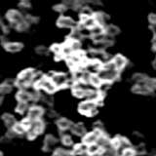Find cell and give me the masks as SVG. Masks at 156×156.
Returning a JSON list of instances; mask_svg holds the SVG:
<instances>
[{"mask_svg": "<svg viewBox=\"0 0 156 156\" xmlns=\"http://www.w3.org/2000/svg\"><path fill=\"white\" fill-rule=\"evenodd\" d=\"M35 72L31 68H28V69H24L19 74L17 80H16V85L21 88L22 90H23L24 88L28 87L29 85L33 82V77Z\"/></svg>", "mask_w": 156, "mask_h": 156, "instance_id": "obj_1", "label": "cell"}, {"mask_svg": "<svg viewBox=\"0 0 156 156\" xmlns=\"http://www.w3.org/2000/svg\"><path fill=\"white\" fill-rule=\"evenodd\" d=\"M97 104L95 101H82L81 104L78 106V110H79L80 113L88 115V116H94L97 114Z\"/></svg>", "mask_w": 156, "mask_h": 156, "instance_id": "obj_2", "label": "cell"}, {"mask_svg": "<svg viewBox=\"0 0 156 156\" xmlns=\"http://www.w3.org/2000/svg\"><path fill=\"white\" fill-rule=\"evenodd\" d=\"M97 75L100 77V79L102 82L111 83L118 78L119 71L117 69H104V68H101V70L97 73Z\"/></svg>", "mask_w": 156, "mask_h": 156, "instance_id": "obj_3", "label": "cell"}, {"mask_svg": "<svg viewBox=\"0 0 156 156\" xmlns=\"http://www.w3.org/2000/svg\"><path fill=\"white\" fill-rule=\"evenodd\" d=\"M34 85H35V88H40V89L45 90L47 93H49V94L54 93L57 90V88L53 84V82L51 81L50 78L45 77V76H44L40 81L35 83Z\"/></svg>", "mask_w": 156, "mask_h": 156, "instance_id": "obj_4", "label": "cell"}, {"mask_svg": "<svg viewBox=\"0 0 156 156\" xmlns=\"http://www.w3.org/2000/svg\"><path fill=\"white\" fill-rule=\"evenodd\" d=\"M51 81L53 82V84L55 85L56 88H62L66 87L68 83V78L66 74L63 73H52V75L50 77Z\"/></svg>", "mask_w": 156, "mask_h": 156, "instance_id": "obj_5", "label": "cell"}, {"mask_svg": "<svg viewBox=\"0 0 156 156\" xmlns=\"http://www.w3.org/2000/svg\"><path fill=\"white\" fill-rule=\"evenodd\" d=\"M58 27H62V28H76L77 27V23L75 21L69 17H66V16H61L58 19L57 21Z\"/></svg>", "mask_w": 156, "mask_h": 156, "instance_id": "obj_6", "label": "cell"}, {"mask_svg": "<svg viewBox=\"0 0 156 156\" xmlns=\"http://www.w3.org/2000/svg\"><path fill=\"white\" fill-rule=\"evenodd\" d=\"M6 18L10 23L14 24V27L23 21V17L22 16V14L17 10H9L6 14Z\"/></svg>", "mask_w": 156, "mask_h": 156, "instance_id": "obj_7", "label": "cell"}, {"mask_svg": "<svg viewBox=\"0 0 156 156\" xmlns=\"http://www.w3.org/2000/svg\"><path fill=\"white\" fill-rule=\"evenodd\" d=\"M44 114V109L41 106H32L28 109V116L27 118L31 121L40 120L41 116Z\"/></svg>", "mask_w": 156, "mask_h": 156, "instance_id": "obj_8", "label": "cell"}, {"mask_svg": "<svg viewBox=\"0 0 156 156\" xmlns=\"http://www.w3.org/2000/svg\"><path fill=\"white\" fill-rule=\"evenodd\" d=\"M102 133L99 131H93L91 133H88L84 136V139H83V144H85L86 145H90V144H94L97 143L98 139L100 138V136Z\"/></svg>", "mask_w": 156, "mask_h": 156, "instance_id": "obj_9", "label": "cell"}, {"mask_svg": "<svg viewBox=\"0 0 156 156\" xmlns=\"http://www.w3.org/2000/svg\"><path fill=\"white\" fill-rule=\"evenodd\" d=\"M94 17L97 26H100L101 27H106V23L108 22L109 20V16L107 14L104 13V12H97L93 15Z\"/></svg>", "mask_w": 156, "mask_h": 156, "instance_id": "obj_10", "label": "cell"}, {"mask_svg": "<svg viewBox=\"0 0 156 156\" xmlns=\"http://www.w3.org/2000/svg\"><path fill=\"white\" fill-rule=\"evenodd\" d=\"M44 128H45V125H44L43 121L36 120V121H32L31 122V125L27 129V131L33 132L34 134L39 135V134H41L42 132L44 131Z\"/></svg>", "mask_w": 156, "mask_h": 156, "instance_id": "obj_11", "label": "cell"}, {"mask_svg": "<svg viewBox=\"0 0 156 156\" xmlns=\"http://www.w3.org/2000/svg\"><path fill=\"white\" fill-rule=\"evenodd\" d=\"M112 62L114 63V66L116 67V69L117 70H121V69H123V68L126 66L127 65V60H126V58L123 57L122 55H116L113 58H112Z\"/></svg>", "mask_w": 156, "mask_h": 156, "instance_id": "obj_12", "label": "cell"}, {"mask_svg": "<svg viewBox=\"0 0 156 156\" xmlns=\"http://www.w3.org/2000/svg\"><path fill=\"white\" fill-rule=\"evenodd\" d=\"M57 139L53 135H48L46 136L45 140H44V146L43 148L45 151H50L54 146L57 144Z\"/></svg>", "mask_w": 156, "mask_h": 156, "instance_id": "obj_13", "label": "cell"}, {"mask_svg": "<svg viewBox=\"0 0 156 156\" xmlns=\"http://www.w3.org/2000/svg\"><path fill=\"white\" fill-rule=\"evenodd\" d=\"M4 47L6 49V51L10 53H17L22 50L23 45L20 42H8V43H5Z\"/></svg>", "mask_w": 156, "mask_h": 156, "instance_id": "obj_14", "label": "cell"}, {"mask_svg": "<svg viewBox=\"0 0 156 156\" xmlns=\"http://www.w3.org/2000/svg\"><path fill=\"white\" fill-rule=\"evenodd\" d=\"M132 91H133L135 94H140V95H150L152 91L149 90L147 87L144 84H136L132 88Z\"/></svg>", "mask_w": 156, "mask_h": 156, "instance_id": "obj_15", "label": "cell"}, {"mask_svg": "<svg viewBox=\"0 0 156 156\" xmlns=\"http://www.w3.org/2000/svg\"><path fill=\"white\" fill-rule=\"evenodd\" d=\"M81 23H82V26L84 28L87 29H92L94 27L97 26L96 21L94 17H85V16H81Z\"/></svg>", "mask_w": 156, "mask_h": 156, "instance_id": "obj_16", "label": "cell"}, {"mask_svg": "<svg viewBox=\"0 0 156 156\" xmlns=\"http://www.w3.org/2000/svg\"><path fill=\"white\" fill-rule=\"evenodd\" d=\"M2 120L4 122V124L6 127H8L9 129H13L14 126L17 124V121L15 119V117L10 114V113H5L2 116Z\"/></svg>", "mask_w": 156, "mask_h": 156, "instance_id": "obj_17", "label": "cell"}, {"mask_svg": "<svg viewBox=\"0 0 156 156\" xmlns=\"http://www.w3.org/2000/svg\"><path fill=\"white\" fill-rule=\"evenodd\" d=\"M71 132L75 136H85L86 135V128L85 126L82 123H76V124H72L71 126Z\"/></svg>", "mask_w": 156, "mask_h": 156, "instance_id": "obj_18", "label": "cell"}, {"mask_svg": "<svg viewBox=\"0 0 156 156\" xmlns=\"http://www.w3.org/2000/svg\"><path fill=\"white\" fill-rule=\"evenodd\" d=\"M17 99L20 102H27V104H28V101H31V96L26 89H23L18 92Z\"/></svg>", "mask_w": 156, "mask_h": 156, "instance_id": "obj_19", "label": "cell"}, {"mask_svg": "<svg viewBox=\"0 0 156 156\" xmlns=\"http://www.w3.org/2000/svg\"><path fill=\"white\" fill-rule=\"evenodd\" d=\"M105 35L108 36V37H113L115 35H117L119 32H120V29L118 27L114 26V24H108L105 27Z\"/></svg>", "mask_w": 156, "mask_h": 156, "instance_id": "obj_20", "label": "cell"}, {"mask_svg": "<svg viewBox=\"0 0 156 156\" xmlns=\"http://www.w3.org/2000/svg\"><path fill=\"white\" fill-rule=\"evenodd\" d=\"M57 125H58V127L61 130L66 131L67 129H70L71 128L72 123H71L70 120H68L67 118H65V117H62V118H60V119L57 121Z\"/></svg>", "mask_w": 156, "mask_h": 156, "instance_id": "obj_21", "label": "cell"}, {"mask_svg": "<svg viewBox=\"0 0 156 156\" xmlns=\"http://www.w3.org/2000/svg\"><path fill=\"white\" fill-rule=\"evenodd\" d=\"M87 148H88V145H86L85 144H76L74 147L72 148L71 154L72 155H82L87 152Z\"/></svg>", "mask_w": 156, "mask_h": 156, "instance_id": "obj_22", "label": "cell"}, {"mask_svg": "<svg viewBox=\"0 0 156 156\" xmlns=\"http://www.w3.org/2000/svg\"><path fill=\"white\" fill-rule=\"evenodd\" d=\"M102 149L100 147L99 145L97 144H90L88 145V148H87V153L90 154V155H96L98 153L101 152Z\"/></svg>", "mask_w": 156, "mask_h": 156, "instance_id": "obj_23", "label": "cell"}, {"mask_svg": "<svg viewBox=\"0 0 156 156\" xmlns=\"http://www.w3.org/2000/svg\"><path fill=\"white\" fill-rule=\"evenodd\" d=\"M147 78V75H145L144 73H136L133 75V80L136 84H144Z\"/></svg>", "mask_w": 156, "mask_h": 156, "instance_id": "obj_24", "label": "cell"}, {"mask_svg": "<svg viewBox=\"0 0 156 156\" xmlns=\"http://www.w3.org/2000/svg\"><path fill=\"white\" fill-rule=\"evenodd\" d=\"M67 43L69 44L72 53H76V52L81 51V43H80V41H75V40H71V39H69V40L67 41Z\"/></svg>", "mask_w": 156, "mask_h": 156, "instance_id": "obj_25", "label": "cell"}, {"mask_svg": "<svg viewBox=\"0 0 156 156\" xmlns=\"http://www.w3.org/2000/svg\"><path fill=\"white\" fill-rule=\"evenodd\" d=\"M82 33L80 28H73V30L71 31L70 34V39L71 40H75V41H80V39L82 38Z\"/></svg>", "mask_w": 156, "mask_h": 156, "instance_id": "obj_26", "label": "cell"}, {"mask_svg": "<svg viewBox=\"0 0 156 156\" xmlns=\"http://www.w3.org/2000/svg\"><path fill=\"white\" fill-rule=\"evenodd\" d=\"M12 91V86L7 84L6 82L2 83V84H0V95L3 96V95H6V94H9L10 92Z\"/></svg>", "mask_w": 156, "mask_h": 156, "instance_id": "obj_27", "label": "cell"}, {"mask_svg": "<svg viewBox=\"0 0 156 156\" xmlns=\"http://www.w3.org/2000/svg\"><path fill=\"white\" fill-rule=\"evenodd\" d=\"M144 84L148 88L149 90L153 91V90H156V78H147V79L145 80V82Z\"/></svg>", "mask_w": 156, "mask_h": 156, "instance_id": "obj_28", "label": "cell"}, {"mask_svg": "<svg viewBox=\"0 0 156 156\" xmlns=\"http://www.w3.org/2000/svg\"><path fill=\"white\" fill-rule=\"evenodd\" d=\"M89 83H90V84H92L93 86H95V87H101L102 81L100 79V77L98 76L97 74H92Z\"/></svg>", "mask_w": 156, "mask_h": 156, "instance_id": "obj_29", "label": "cell"}, {"mask_svg": "<svg viewBox=\"0 0 156 156\" xmlns=\"http://www.w3.org/2000/svg\"><path fill=\"white\" fill-rule=\"evenodd\" d=\"M13 130L15 131V133H16L17 135H22V134L26 133V132H27V129L23 126L22 123H17L16 125L14 126Z\"/></svg>", "mask_w": 156, "mask_h": 156, "instance_id": "obj_30", "label": "cell"}, {"mask_svg": "<svg viewBox=\"0 0 156 156\" xmlns=\"http://www.w3.org/2000/svg\"><path fill=\"white\" fill-rule=\"evenodd\" d=\"M15 27H16L18 30H20V31H26V30H27V29H28L29 24L26 21H24V19H23V21H22L20 23L16 24Z\"/></svg>", "mask_w": 156, "mask_h": 156, "instance_id": "obj_31", "label": "cell"}, {"mask_svg": "<svg viewBox=\"0 0 156 156\" xmlns=\"http://www.w3.org/2000/svg\"><path fill=\"white\" fill-rule=\"evenodd\" d=\"M16 109L19 113H23V112H26L28 109V104H27V102H20L19 101Z\"/></svg>", "mask_w": 156, "mask_h": 156, "instance_id": "obj_32", "label": "cell"}, {"mask_svg": "<svg viewBox=\"0 0 156 156\" xmlns=\"http://www.w3.org/2000/svg\"><path fill=\"white\" fill-rule=\"evenodd\" d=\"M35 52L38 55H47L49 52V49L44 45H39L35 48Z\"/></svg>", "mask_w": 156, "mask_h": 156, "instance_id": "obj_33", "label": "cell"}, {"mask_svg": "<svg viewBox=\"0 0 156 156\" xmlns=\"http://www.w3.org/2000/svg\"><path fill=\"white\" fill-rule=\"evenodd\" d=\"M62 143L63 145H66V146H70L73 144V140H72V138L70 136L65 135V136H62Z\"/></svg>", "mask_w": 156, "mask_h": 156, "instance_id": "obj_34", "label": "cell"}, {"mask_svg": "<svg viewBox=\"0 0 156 156\" xmlns=\"http://www.w3.org/2000/svg\"><path fill=\"white\" fill-rule=\"evenodd\" d=\"M55 153H57L58 156H71V152H69L68 150L66 149H63V148H61V147H58L56 149L55 151Z\"/></svg>", "mask_w": 156, "mask_h": 156, "instance_id": "obj_35", "label": "cell"}, {"mask_svg": "<svg viewBox=\"0 0 156 156\" xmlns=\"http://www.w3.org/2000/svg\"><path fill=\"white\" fill-rule=\"evenodd\" d=\"M134 151H135V153L136 154H144L145 153V146L144 144H139V145H136L135 148H133Z\"/></svg>", "mask_w": 156, "mask_h": 156, "instance_id": "obj_36", "label": "cell"}, {"mask_svg": "<svg viewBox=\"0 0 156 156\" xmlns=\"http://www.w3.org/2000/svg\"><path fill=\"white\" fill-rule=\"evenodd\" d=\"M66 9H67V8H66L62 3V4L55 5V6H54V10H55L56 12L61 13V14H62L63 12H66Z\"/></svg>", "mask_w": 156, "mask_h": 156, "instance_id": "obj_37", "label": "cell"}, {"mask_svg": "<svg viewBox=\"0 0 156 156\" xmlns=\"http://www.w3.org/2000/svg\"><path fill=\"white\" fill-rule=\"evenodd\" d=\"M52 52L55 53V55H58V54H62V45L60 44H53L51 47Z\"/></svg>", "mask_w": 156, "mask_h": 156, "instance_id": "obj_38", "label": "cell"}, {"mask_svg": "<svg viewBox=\"0 0 156 156\" xmlns=\"http://www.w3.org/2000/svg\"><path fill=\"white\" fill-rule=\"evenodd\" d=\"M86 90H83V89H78V90H72L73 92V95H74L75 97L77 98H83L85 97V93H86Z\"/></svg>", "mask_w": 156, "mask_h": 156, "instance_id": "obj_39", "label": "cell"}, {"mask_svg": "<svg viewBox=\"0 0 156 156\" xmlns=\"http://www.w3.org/2000/svg\"><path fill=\"white\" fill-rule=\"evenodd\" d=\"M136 153L133 148H128V149H125L121 152L120 156H135Z\"/></svg>", "mask_w": 156, "mask_h": 156, "instance_id": "obj_40", "label": "cell"}, {"mask_svg": "<svg viewBox=\"0 0 156 156\" xmlns=\"http://www.w3.org/2000/svg\"><path fill=\"white\" fill-rule=\"evenodd\" d=\"M19 6L22 9H29L31 6V4L29 1H27V0H23V1H21V3L19 4Z\"/></svg>", "mask_w": 156, "mask_h": 156, "instance_id": "obj_41", "label": "cell"}, {"mask_svg": "<svg viewBox=\"0 0 156 156\" xmlns=\"http://www.w3.org/2000/svg\"><path fill=\"white\" fill-rule=\"evenodd\" d=\"M148 22L151 26H156V14L151 13L148 15Z\"/></svg>", "mask_w": 156, "mask_h": 156, "instance_id": "obj_42", "label": "cell"}, {"mask_svg": "<svg viewBox=\"0 0 156 156\" xmlns=\"http://www.w3.org/2000/svg\"><path fill=\"white\" fill-rule=\"evenodd\" d=\"M94 128H95V131H99L101 133H102V131H104V124H102L101 122L98 121L94 124Z\"/></svg>", "mask_w": 156, "mask_h": 156, "instance_id": "obj_43", "label": "cell"}, {"mask_svg": "<svg viewBox=\"0 0 156 156\" xmlns=\"http://www.w3.org/2000/svg\"><path fill=\"white\" fill-rule=\"evenodd\" d=\"M18 135L15 133V131L13 129H9V131L7 132V134H6V136L9 139V140H12L14 138H16Z\"/></svg>", "mask_w": 156, "mask_h": 156, "instance_id": "obj_44", "label": "cell"}, {"mask_svg": "<svg viewBox=\"0 0 156 156\" xmlns=\"http://www.w3.org/2000/svg\"><path fill=\"white\" fill-rule=\"evenodd\" d=\"M153 45H154V48L156 49V33L154 34V36H153Z\"/></svg>", "mask_w": 156, "mask_h": 156, "instance_id": "obj_45", "label": "cell"}, {"mask_svg": "<svg viewBox=\"0 0 156 156\" xmlns=\"http://www.w3.org/2000/svg\"><path fill=\"white\" fill-rule=\"evenodd\" d=\"M4 26H3V21H2V19L1 17H0V29H3Z\"/></svg>", "mask_w": 156, "mask_h": 156, "instance_id": "obj_46", "label": "cell"}, {"mask_svg": "<svg viewBox=\"0 0 156 156\" xmlns=\"http://www.w3.org/2000/svg\"><path fill=\"white\" fill-rule=\"evenodd\" d=\"M152 66H153V68H155V69H156V60L153 61V62H152Z\"/></svg>", "mask_w": 156, "mask_h": 156, "instance_id": "obj_47", "label": "cell"}, {"mask_svg": "<svg viewBox=\"0 0 156 156\" xmlns=\"http://www.w3.org/2000/svg\"><path fill=\"white\" fill-rule=\"evenodd\" d=\"M2 101H3V98H2V96L0 95V105L2 104Z\"/></svg>", "mask_w": 156, "mask_h": 156, "instance_id": "obj_48", "label": "cell"}, {"mask_svg": "<svg viewBox=\"0 0 156 156\" xmlns=\"http://www.w3.org/2000/svg\"><path fill=\"white\" fill-rule=\"evenodd\" d=\"M0 156H3V154H2V152H0Z\"/></svg>", "mask_w": 156, "mask_h": 156, "instance_id": "obj_49", "label": "cell"}]
</instances>
